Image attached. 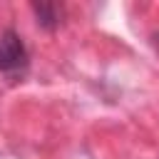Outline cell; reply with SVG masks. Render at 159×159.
<instances>
[{
  "label": "cell",
  "mask_w": 159,
  "mask_h": 159,
  "mask_svg": "<svg viewBox=\"0 0 159 159\" xmlns=\"http://www.w3.org/2000/svg\"><path fill=\"white\" fill-rule=\"evenodd\" d=\"M30 10L35 15V22L37 27L47 30V32H55L62 22H65V5L62 2H55V0H35L30 2Z\"/></svg>",
  "instance_id": "7a4b0ae2"
},
{
  "label": "cell",
  "mask_w": 159,
  "mask_h": 159,
  "mask_svg": "<svg viewBox=\"0 0 159 159\" xmlns=\"http://www.w3.org/2000/svg\"><path fill=\"white\" fill-rule=\"evenodd\" d=\"M30 67V50L22 40V35L15 27L0 30V72L7 77L25 75Z\"/></svg>",
  "instance_id": "6da1fadb"
}]
</instances>
